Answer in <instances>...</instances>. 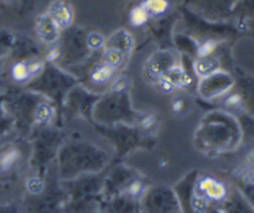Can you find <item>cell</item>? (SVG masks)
<instances>
[{"label":"cell","mask_w":254,"mask_h":213,"mask_svg":"<svg viewBox=\"0 0 254 213\" xmlns=\"http://www.w3.org/2000/svg\"><path fill=\"white\" fill-rule=\"evenodd\" d=\"M122 62H123V53H122V51H119V50H108V51L106 52V54H104V63L113 67V68L119 66Z\"/></svg>","instance_id":"obj_10"},{"label":"cell","mask_w":254,"mask_h":213,"mask_svg":"<svg viewBox=\"0 0 254 213\" xmlns=\"http://www.w3.org/2000/svg\"><path fill=\"white\" fill-rule=\"evenodd\" d=\"M88 45L89 47H92V49H98L99 46L103 45V37H102L99 34L93 32V34H91L88 36Z\"/></svg>","instance_id":"obj_12"},{"label":"cell","mask_w":254,"mask_h":213,"mask_svg":"<svg viewBox=\"0 0 254 213\" xmlns=\"http://www.w3.org/2000/svg\"><path fill=\"white\" fill-rule=\"evenodd\" d=\"M11 76L16 82L26 81L30 77L27 63H25V62H17V63H15L11 68Z\"/></svg>","instance_id":"obj_9"},{"label":"cell","mask_w":254,"mask_h":213,"mask_svg":"<svg viewBox=\"0 0 254 213\" xmlns=\"http://www.w3.org/2000/svg\"><path fill=\"white\" fill-rule=\"evenodd\" d=\"M59 29L56 22L50 17L49 14L42 15L36 21V31L40 39L45 42H54L59 37Z\"/></svg>","instance_id":"obj_5"},{"label":"cell","mask_w":254,"mask_h":213,"mask_svg":"<svg viewBox=\"0 0 254 213\" xmlns=\"http://www.w3.org/2000/svg\"><path fill=\"white\" fill-rule=\"evenodd\" d=\"M59 54H60L59 50H57V49L51 50V51H50V53H49V56H47V59H50V61H52V59L57 58V57H59Z\"/></svg>","instance_id":"obj_18"},{"label":"cell","mask_w":254,"mask_h":213,"mask_svg":"<svg viewBox=\"0 0 254 213\" xmlns=\"http://www.w3.org/2000/svg\"><path fill=\"white\" fill-rule=\"evenodd\" d=\"M42 63L39 61H35V62H31V63H27V68H29V73H30V77L31 76H36L37 73H40V72L42 71Z\"/></svg>","instance_id":"obj_13"},{"label":"cell","mask_w":254,"mask_h":213,"mask_svg":"<svg viewBox=\"0 0 254 213\" xmlns=\"http://www.w3.org/2000/svg\"><path fill=\"white\" fill-rule=\"evenodd\" d=\"M176 208V201L170 192L154 191L145 195V213H173Z\"/></svg>","instance_id":"obj_2"},{"label":"cell","mask_w":254,"mask_h":213,"mask_svg":"<svg viewBox=\"0 0 254 213\" xmlns=\"http://www.w3.org/2000/svg\"><path fill=\"white\" fill-rule=\"evenodd\" d=\"M141 4L150 16H161L168 11L170 5L168 0H144Z\"/></svg>","instance_id":"obj_6"},{"label":"cell","mask_w":254,"mask_h":213,"mask_svg":"<svg viewBox=\"0 0 254 213\" xmlns=\"http://www.w3.org/2000/svg\"><path fill=\"white\" fill-rule=\"evenodd\" d=\"M47 14L56 22L60 29H64V27L69 26L72 20H73V11H72L71 6L66 1H62V0L52 1Z\"/></svg>","instance_id":"obj_4"},{"label":"cell","mask_w":254,"mask_h":213,"mask_svg":"<svg viewBox=\"0 0 254 213\" xmlns=\"http://www.w3.org/2000/svg\"><path fill=\"white\" fill-rule=\"evenodd\" d=\"M114 71H116V68L103 63L101 64V66L94 68V71L92 72L91 74V78L93 79L96 83H106V82H108L109 79H112V77H113L114 74Z\"/></svg>","instance_id":"obj_7"},{"label":"cell","mask_w":254,"mask_h":213,"mask_svg":"<svg viewBox=\"0 0 254 213\" xmlns=\"http://www.w3.org/2000/svg\"><path fill=\"white\" fill-rule=\"evenodd\" d=\"M51 111H50L49 108L46 106H41L37 111V115H39L40 120H44V121H49V119L51 118Z\"/></svg>","instance_id":"obj_14"},{"label":"cell","mask_w":254,"mask_h":213,"mask_svg":"<svg viewBox=\"0 0 254 213\" xmlns=\"http://www.w3.org/2000/svg\"><path fill=\"white\" fill-rule=\"evenodd\" d=\"M149 17H150L149 12L146 11V9L143 6V4H140L131 9L130 14H129V21H130V24L133 25V26L139 27L143 26V25L148 21Z\"/></svg>","instance_id":"obj_8"},{"label":"cell","mask_w":254,"mask_h":213,"mask_svg":"<svg viewBox=\"0 0 254 213\" xmlns=\"http://www.w3.org/2000/svg\"><path fill=\"white\" fill-rule=\"evenodd\" d=\"M216 47H217V42L213 41V40H208V41H205L197 49L198 56L206 58V57H208L210 54L213 53V51L216 50Z\"/></svg>","instance_id":"obj_11"},{"label":"cell","mask_w":254,"mask_h":213,"mask_svg":"<svg viewBox=\"0 0 254 213\" xmlns=\"http://www.w3.org/2000/svg\"><path fill=\"white\" fill-rule=\"evenodd\" d=\"M22 160L21 149L16 145H6L0 150V177L10 175Z\"/></svg>","instance_id":"obj_3"},{"label":"cell","mask_w":254,"mask_h":213,"mask_svg":"<svg viewBox=\"0 0 254 213\" xmlns=\"http://www.w3.org/2000/svg\"><path fill=\"white\" fill-rule=\"evenodd\" d=\"M246 162H247L248 167L254 170V150H252L250 154H248L247 159H246Z\"/></svg>","instance_id":"obj_16"},{"label":"cell","mask_w":254,"mask_h":213,"mask_svg":"<svg viewBox=\"0 0 254 213\" xmlns=\"http://www.w3.org/2000/svg\"><path fill=\"white\" fill-rule=\"evenodd\" d=\"M154 124H155V116L154 115H148L146 118H144L143 121H141V126H143L144 129H150Z\"/></svg>","instance_id":"obj_15"},{"label":"cell","mask_w":254,"mask_h":213,"mask_svg":"<svg viewBox=\"0 0 254 213\" xmlns=\"http://www.w3.org/2000/svg\"><path fill=\"white\" fill-rule=\"evenodd\" d=\"M195 192L206 201L212 202H225L228 198V190L225 183L210 176H205L196 181Z\"/></svg>","instance_id":"obj_1"},{"label":"cell","mask_w":254,"mask_h":213,"mask_svg":"<svg viewBox=\"0 0 254 213\" xmlns=\"http://www.w3.org/2000/svg\"><path fill=\"white\" fill-rule=\"evenodd\" d=\"M183 109H184V101L183 99H176V101L174 102V110H175L176 113H180Z\"/></svg>","instance_id":"obj_17"},{"label":"cell","mask_w":254,"mask_h":213,"mask_svg":"<svg viewBox=\"0 0 254 213\" xmlns=\"http://www.w3.org/2000/svg\"><path fill=\"white\" fill-rule=\"evenodd\" d=\"M213 213H215V212H213Z\"/></svg>","instance_id":"obj_19"}]
</instances>
